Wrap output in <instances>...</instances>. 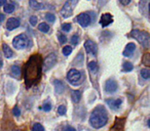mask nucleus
Here are the masks:
<instances>
[{"instance_id":"obj_9","label":"nucleus","mask_w":150,"mask_h":131,"mask_svg":"<svg viewBox=\"0 0 150 131\" xmlns=\"http://www.w3.org/2000/svg\"><path fill=\"white\" fill-rule=\"evenodd\" d=\"M84 49H86V51L88 52V54L95 55V54L97 53V51H98V46H97V44L95 43L94 41H92V40H86V41L84 42Z\"/></svg>"},{"instance_id":"obj_39","label":"nucleus","mask_w":150,"mask_h":131,"mask_svg":"<svg viewBox=\"0 0 150 131\" xmlns=\"http://www.w3.org/2000/svg\"><path fill=\"white\" fill-rule=\"evenodd\" d=\"M64 131H76L75 130L73 127H70V126H68V127H66V128L64 129Z\"/></svg>"},{"instance_id":"obj_35","label":"nucleus","mask_w":150,"mask_h":131,"mask_svg":"<svg viewBox=\"0 0 150 131\" xmlns=\"http://www.w3.org/2000/svg\"><path fill=\"white\" fill-rule=\"evenodd\" d=\"M30 24H31L32 26H35L36 24H37V18H36L35 15H32V17L30 18Z\"/></svg>"},{"instance_id":"obj_33","label":"nucleus","mask_w":150,"mask_h":131,"mask_svg":"<svg viewBox=\"0 0 150 131\" xmlns=\"http://www.w3.org/2000/svg\"><path fill=\"white\" fill-rule=\"evenodd\" d=\"M52 104H50V102H45V104H43V106H42V109H43L44 112H50V110H52Z\"/></svg>"},{"instance_id":"obj_20","label":"nucleus","mask_w":150,"mask_h":131,"mask_svg":"<svg viewBox=\"0 0 150 131\" xmlns=\"http://www.w3.org/2000/svg\"><path fill=\"white\" fill-rule=\"evenodd\" d=\"M71 98H72L73 102H75V104L79 102L80 98H81V92H80V90H73L71 92Z\"/></svg>"},{"instance_id":"obj_32","label":"nucleus","mask_w":150,"mask_h":131,"mask_svg":"<svg viewBox=\"0 0 150 131\" xmlns=\"http://www.w3.org/2000/svg\"><path fill=\"white\" fill-rule=\"evenodd\" d=\"M58 39H59V41H60V43H61V44L66 43V41H67V37H66L65 35H63V34H59Z\"/></svg>"},{"instance_id":"obj_3","label":"nucleus","mask_w":150,"mask_h":131,"mask_svg":"<svg viewBox=\"0 0 150 131\" xmlns=\"http://www.w3.org/2000/svg\"><path fill=\"white\" fill-rule=\"evenodd\" d=\"M131 36L133 38H135L137 41H139V43L142 44V46H144L145 48L149 47L150 37L149 34L146 31H140V30L135 29L131 32Z\"/></svg>"},{"instance_id":"obj_6","label":"nucleus","mask_w":150,"mask_h":131,"mask_svg":"<svg viewBox=\"0 0 150 131\" xmlns=\"http://www.w3.org/2000/svg\"><path fill=\"white\" fill-rule=\"evenodd\" d=\"M57 62V55L54 53H50L44 60L42 62V70L43 72L48 71L50 69H52Z\"/></svg>"},{"instance_id":"obj_15","label":"nucleus","mask_w":150,"mask_h":131,"mask_svg":"<svg viewBox=\"0 0 150 131\" xmlns=\"http://www.w3.org/2000/svg\"><path fill=\"white\" fill-rule=\"evenodd\" d=\"M135 49H136V45H135V43H129L127 46H125V50H123V55L125 56H127V57H129V56H131L132 54L134 53V51H135Z\"/></svg>"},{"instance_id":"obj_37","label":"nucleus","mask_w":150,"mask_h":131,"mask_svg":"<svg viewBox=\"0 0 150 131\" xmlns=\"http://www.w3.org/2000/svg\"><path fill=\"white\" fill-rule=\"evenodd\" d=\"M132 0H119V2L121 3L122 5H129L131 3Z\"/></svg>"},{"instance_id":"obj_4","label":"nucleus","mask_w":150,"mask_h":131,"mask_svg":"<svg viewBox=\"0 0 150 131\" xmlns=\"http://www.w3.org/2000/svg\"><path fill=\"white\" fill-rule=\"evenodd\" d=\"M31 42L30 39L26 34H20V35L16 36L13 40V45L17 49H25V48L29 47Z\"/></svg>"},{"instance_id":"obj_24","label":"nucleus","mask_w":150,"mask_h":131,"mask_svg":"<svg viewBox=\"0 0 150 131\" xmlns=\"http://www.w3.org/2000/svg\"><path fill=\"white\" fill-rule=\"evenodd\" d=\"M142 64L146 67H149L150 66V54L149 53H145L143 56V60H142Z\"/></svg>"},{"instance_id":"obj_13","label":"nucleus","mask_w":150,"mask_h":131,"mask_svg":"<svg viewBox=\"0 0 150 131\" xmlns=\"http://www.w3.org/2000/svg\"><path fill=\"white\" fill-rule=\"evenodd\" d=\"M140 11L142 15L148 18V11H149V0H141L139 3Z\"/></svg>"},{"instance_id":"obj_11","label":"nucleus","mask_w":150,"mask_h":131,"mask_svg":"<svg viewBox=\"0 0 150 131\" xmlns=\"http://www.w3.org/2000/svg\"><path fill=\"white\" fill-rule=\"evenodd\" d=\"M20 27V20L17 18H9L6 22V28L8 31H13V30L17 29Z\"/></svg>"},{"instance_id":"obj_14","label":"nucleus","mask_w":150,"mask_h":131,"mask_svg":"<svg viewBox=\"0 0 150 131\" xmlns=\"http://www.w3.org/2000/svg\"><path fill=\"white\" fill-rule=\"evenodd\" d=\"M107 104H108L109 106H110V109H112V110H117V109H119V106H121V104H122V100L121 99H112V98H109V99L106 100Z\"/></svg>"},{"instance_id":"obj_36","label":"nucleus","mask_w":150,"mask_h":131,"mask_svg":"<svg viewBox=\"0 0 150 131\" xmlns=\"http://www.w3.org/2000/svg\"><path fill=\"white\" fill-rule=\"evenodd\" d=\"M13 114L15 115V116H20V114H21V111H20L19 106H15V108H13Z\"/></svg>"},{"instance_id":"obj_38","label":"nucleus","mask_w":150,"mask_h":131,"mask_svg":"<svg viewBox=\"0 0 150 131\" xmlns=\"http://www.w3.org/2000/svg\"><path fill=\"white\" fill-rule=\"evenodd\" d=\"M3 66V60H2V53H1V51H0V69L2 68Z\"/></svg>"},{"instance_id":"obj_41","label":"nucleus","mask_w":150,"mask_h":131,"mask_svg":"<svg viewBox=\"0 0 150 131\" xmlns=\"http://www.w3.org/2000/svg\"><path fill=\"white\" fill-rule=\"evenodd\" d=\"M6 1L7 0H0V6H2V5L4 6V5L6 4Z\"/></svg>"},{"instance_id":"obj_34","label":"nucleus","mask_w":150,"mask_h":131,"mask_svg":"<svg viewBox=\"0 0 150 131\" xmlns=\"http://www.w3.org/2000/svg\"><path fill=\"white\" fill-rule=\"evenodd\" d=\"M62 30L64 32H69L71 30V24H63L62 25Z\"/></svg>"},{"instance_id":"obj_26","label":"nucleus","mask_w":150,"mask_h":131,"mask_svg":"<svg viewBox=\"0 0 150 131\" xmlns=\"http://www.w3.org/2000/svg\"><path fill=\"white\" fill-rule=\"evenodd\" d=\"M141 76L143 79L148 80L150 78V71L148 69H142L141 70Z\"/></svg>"},{"instance_id":"obj_31","label":"nucleus","mask_w":150,"mask_h":131,"mask_svg":"<svg viewBox=\"0 0 150 131\" xmlns=\"http://www.w3.org/2000/svg\"><path fill=\"white\" fill-rule=\"evenodd\" d=\"M71 43H72L73 45H77V44L79 43V36L73 35L72 37H71Z\"/></svg>"},{"instance_id":"obj_42","label":"nucleus","mask_w":150,"mask_h":131,"mask_svg":"<svg viewBox=\"0 0 150 131\" xmlns=\"http://www.w3.org/2000/svg\"><path fill=\"white\" fill-rule=\"evenodd\" d=\"M17 131H18V130H17ZM19 131H20V130H19Z\"/></svg>"},{"instance_id":"obj_25","label":"nucleus","mask_w":150,"mask_h":131,"mask_svg":"<svg viewBox=\"0 0 150 131\" xmlns=\"http://www.w3.org/2000/svg\"><path fill=\"white\" fill-rule=\"evenodd\" d=\"M134 66L132 64V62H125V64H123V67H122V70L125 72H131L132 70H133Z\"/></svg>"},{"instance_id":"obj_19","label":"nucleus","mask_w":150,"mask_h":131,"mask_svg":"<svg viewBox=\"0 0 150 131\" xmlns=\"http://www.w3.org/2000/svg\"><path fill=\"white\" fill-rule=\"evenodd\" d=\"M88 71L91 72V74H94L96 75L98 73V70H99V66L96 62H90L88 64Z\"/></svg>"},{"instance_id":"obj_27","label":"nucleus","mask_w":150,"mask_h":131,"mask_svg":"<svg viewBox=\"0 0 150 131\" xmlns=\"http://www.w3.org/2000/svg\"><path fill=\"white\" fill-rule=\"evenodd\" d=\"M45 20L48 22V23H54L56 18H54V15L52 13H45Z\"/></svg>"},{"instance_id":"obj_18","label":"nucleus","mask_w":150,"mask_h":131,"mask_svg":"<svg viewBox=\"0 0 150 131\" xmlns=\"http://www.w3.org/2000/svg\"><path fill=\"white\" fill-rule=\"evenodd\" d=\"M2 51H3V53H4V56H5V57H7V58L13 57V51L11 49V47H9V46L7 45L6 43H3V44H2Z\"/></svg>"},{"instance_id":"obj_40","label":"nucleus","mask_w":150,"mask_h":131,"mask_svg":"<svg viewBox=\"0 0 150 131\" xmlns=\"http://www.w3.org/2000/svg\"><path fill=\"white\" fill-rule=\"evenodd\" d=\"M4 19H5V15H2V13H0V23H2L4 21Z\"/></svg>"},{"instance_id":"obj_29","label":"nucleus","mask_w":150,"mask_h":131,"mask_svg":"<svg viewBox=\"0 0 150 131\" xmlns=\"http://www.w3.org/2000/svg\"><path fill=\"white\" fill-rule=\"evenodd\" d=\"M71 52H72V47H71V46H65V47L63 48V54H64L65 56L70 55Z\"/></svg>"},{"instance_id":"obj_28","label":"nucleus","mask_w":150,"mask_h":131,"mask_svg":"<svg viewBox=\"0 0 150 131\" xmlns=\"http://www.w3.org/2000/svg\"><path fill=\"white\" fill-rule=\"evenodd\" d=\"M32 131H44V128L40 123H35V124L33 125Z\"/></svg>"},{"instance_id":"obj_5","label":"nucleus","mask_w":150,"mask_h":131,"mask_svg":"<svg viewBox=\"0 0 150 131\" xmlns=\"http://www.w3.org/2000/svg\"><path fill=\"white\" fill-rule=\"evenodd\" d=\"M77 3H78V0H68V1H66L60 11L61 15H62L63 18H65V19L70 18L71 15H73L74 7L77 5Z\"/></svg>"},{"instance_id":"obj_7","label":"nucleus","mask_w":150,"mask_h":131,"mask_svg":"<svg viewBox=\"0 0 150 131\" xmlns=\"http://www.w3.org/2000/svg\"><path fill=\"white\" fill-rule=\"evenodd\" d=\"M67 79L72 85H76L79 83L80 79H81V73L76 69H71L67 74Z\"/></svg>"},{"instance_id":"obj_22","label":"nucleus","mask_w":150,"mask_h":131,"mask_svg":"<svg viewBox=\"0 0 150 131\" xmlns=\"http://www.w3.org/2000/svg\"><path fill=\"white\" fill-rule=\"evenodd\" d=\"M38 30L40 32H43V33H47L50 31V25H47L46 23H41L38 25Z\"/></svg>"},{"instance_id":"obj_10","label":"nucleus","mask_w":150,"mask_h":131,"mask_svg":"<svg viewBox=\"0 0 150 131\" xmlns=\"http://www.w3.org/2000/svg\"><path fill=\"white\" fill-rule=\"evenodd\" d=\"M118 88V85H117V82L114 81L113 79H109L106 81L105 83V90L106 92H109V93H114L115 91Z\"/></svg>"},{"instance_id":"obj_23","label":"nucleus","mask_w":150,"mask_h":131,"mask_svg":"<svg viewBox=\"0 0 150 131\" xmlns=\"http://www.w3.org/2000/svg\"><path fill=\"white\" fill-rule=\"evenodd\" d=\"M5 13H13L15 11V5L13 3H8V4L4 5V8H3Z\"/></svg>"},{"instance_id":"obj_1","label":"nucleus","mask_w":150,"mask_h":131,"mask_svg":"<svg viewBox=\"0 0 150 131\" xmlns=\"http://www.w3.org/2000/svg\"><path fill=\"white\" fill-rule=\"evenodd\" d=\"M42 62L43 58L40 54H33L24 66L23 74L25 84L28 88L36 85L42 76Z\"/></svg>"},{"instance_id":"obj_8","label":"nucleus","mask_w":150,"mask_h":131,"mask_svg":"<svg viewBox=\"0 0 150 131\" xmlns=\"http://www.w3.org/2000/svg\"><path fill=\"white\" fill-rule=\"evenodd\" d=\"M77 22L82 27H88V26H90L91 23H92V18L86 13H80V15H77Z\"/></svg>"},{"instance_id":"obj_2","label":"nucleus","mask_w":150,"mask_h":131,"mask_svg":"<svg viewBox=\"0 0 150 131\" xmlns=\"http://www.w3.org/2000/svg\"><path fill=\"white\" fill-rule=\"evenodd\" d=\"M107 122H108V115H107L106 109L103 106H98L91 114L90 124L94 128L99 129L105 126Z\"/></svg>"},{"instance_id":"obj_21","label":"nucleus","mask_w":150,"mask_h":131,"mask_svg":"<svg viewBox=\"0 0 150 131\" xmlns=\"http://www.w3.org/2000/svg\"><path fill=\"white\" fill-rule=\"evenodd\" d=\"M11 72L13 77L17 78V79H20V77H21V69H20L19 66H17V64L13 66L11 69Z\"/></svg>"},{"instance_id":"obj_12","label":"nucleus","mask_w":150,"mask_h":131,"mask_svg":"<svg viewBox=\"0 0 150 131\" xmlns=\"http://www.w3.org/2000/svg\"><path fill=\"white\" fill-rule=\"evenodd\" d=\"M113 23V18L110 13H103L100 19V25L102 27H107Z\"/></svg>"},{"instance_id":"obj_16","label":"nucleus","mask_w":150,"mask_h":131,"mask_svg":"<svg viewBox=\"0 0 150 131\" xmlns=\"http://www.w3.org/2000/svg\"><path fill=\"white\" fill-rule=\"evenodd\" d=\"M54 89H56V92L58 94H62L63 92L65 91V85L62 81L60 80H54Z\"/></svg>"},{"instance_id":"obj_30","label":"nucleus","mask_w":150,"mask_h":131,"mask_svg":"<svg viewBox=\"0 0 150 131\" xmlns=\"http://www.w3.org/2000/svg\"><path fill=\"white\" fill-rule=\"evenodd\" d=\"M66 111H67V109L64 104H61V106L58 108V113H59V115H61V116L66 114Z\"/></svg>"},{"instance_id":"obj_17","label":"nucleus","mask_w":150,"mask_h":131,"mask_svg":"<svg viewBox=\"0 0 150 131\" xmlns=\"http://www.w3.org/2000/svg\"><path fill=\"white\" fill-rule=\"evenodd\" d=\"M30 6L33 9H36V11H40V9H45L46 5L43 4V3H39L37 0H30L29 1Z\"/></svg>"}]
</instances>
